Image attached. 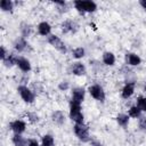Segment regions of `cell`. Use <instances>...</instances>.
I'll list each match as a JSON object with an SVG mask.
<instances>
[{
	"label": "cell",
	"mask_w": 146,
	"mask_h": 146,
	"mask_svg": "<svg viewBox=\"0 0 146 146\" xmlns=\"http://www.w3.org/2000/svg\"><path fill=\"white\" fill-rule=\"evenodd\" d=\"M17 58H18L17 55H15V54H13V52H9L8 56L2 60V64L5 65V67H8V68H9V67H13L14 65H16Z\"/></svg>",
	"instance_id": "obj_18"
},
{
	"label": "cell",
	"mask_w": 146,
	"mask_h": 146,
	"mask_svg": "<svg viewBox=\"0 0 146 146\" xmlns=\"http://www.w3.org/2000/svg\"><path fill=\"white\" fill-rule=\"evenodd\" d=\"M86 97V90L81 87H76L72 89V98L71 100L78 104H82V102L84 100Z\"/></svg>",
	"instance_id": "obj_9"
},
{
	"label": "cell",
	"mask_w": 146,
	"mask_h": 146,
	"mask_svg": "<svg viewBox=\"0 0 146 146\" xmlns=\"http://www.w3.org/2000/svg\"><path fill=\"white\" fill-rule=\"evenodd\" d=\"M139 5L143 7V9L146 10V0H140V1H139Z\"/></svg>",
	"instance_id": "obj_33"
},
{
	"label": "cell",
	"mask_w": 146,
	"mask_h": 146,
	"mask_svg": "<svg viewBox=\"0 0 146 146\" xmlns=\"http://www.w3.org/2000/svg\"><path fill=\"white\" fill-rule=\"evenodd\" d=\"M138 128L141 131H146V117L145 116H140L138 119Z\"/></svg>",
	"instance_id": "obj_28"
},
{
	"label": "cell",
	"mask_w": 146,
	"mask_h": 146,
	"mask_svg": "<svg viewBox=\"0 0 146 146\" xmlns=\"http://www.w3.org/2000/svg\"><path fill=\"white\" fill-rule=\"evenodd\" d=\"M19 31H21V36H23L24 39L29 38L32 34V26L29 23H21L19 25Z\"/></svg>",
	"instance_id": "obj_19"
},
{
	"label": "cell",
	"mask_w": 146,
	"mask_h": 146,
	"mask_svg": "<svg viewBox=\"0 0 146 146\" xmlns=\"http://www.w3.org/2000/svg\"><path fill=\"white\" fill-rule=\"evenodd\" d=\"M73 132L78 137V139L83 141V143H89L90 139H91V136H90V132H89V127L87 124H84V123L74 124Z\"/></svg>",
	"instance_id": "obj_3"
},
{
	"label": "cell",
	"mask_w": 146,
	"mask_h": 146,
	"mask_svg": "<svg viewBox=\"0 0 146 146\" xmlns=\"http://www.w3.org/2000/svg\"><path fill=\"white\" fill-rule=\"evenodd\" d=\"M17 91H18V95L21 96V98L27 103V104H32L34 100H35V94L33 92V90H31L25 84H21L17 87Z\"/></svg>",
	"instance_id": "obj_4"
},
{
	"label": "cell",
	"mask_w": 146,
	"mask_h": 146,
	"mask_svg": "<svg viewBox=\"0 0 146 146\" xmlns=\"http://www.w3.org/2000/svg\"><path fill=\"white\" fill-rule=\"evenodd\" d=\"M70 119L75 123V124H82L84 123V115L81 111V104L70 102V112H68Z\"/></svg>",
	"instance_id": "obj_1"
},
{
	"label": "cell",
	"mask_w": 146,
	"mask_h": 146,
	"mask_svg": "<svg viewBox=\"0 0 146 146\" xmlns=\"http://www.w3.org/2000/svg\"><path fill=\"white\" fill-rule=\"evenodd\" d=\"M125 62L130 66H138L141 63V58L135 52H127L125 54Z\"/></svg>",
	"instance_id": "obj_13"
},
{
	"label": "cell",
	"mask_w": 146,
	"mask_h": 146,
	"mask_svg": "<svg viewBox=\"0 0 146 146\" xmlns=\"http://www.w3.org/2000/svg\"><path fill=\"white\" fill-rule=\"evenodd\" d=\"M9 128L14 133L22 135L26 130V123H25V121H23L21 119H16L9 123Z\"/></svg>",
	"instance_id": "obj_8"
},
{
	"label": "cell",
	"mask_w": 146,
	"mask_h": 146,
	"mask_svg": "<svg viewBox=\"0 0 146 146\" xmlns=\"http://www.w3.org/2000/svg\"><path fill=\"white\" fill-rule=\"evenodd\" d=\"M16 66H17L22 72H24V73L30 72L31 68H32V67H31V63H30V60H29L27 58L23 57V56H18Z\"/></svg>",
	"instance_id": "obj_11"
},
{
	"label": "cell",
	"mask_w": 146,
	"mask_h": 146,
	"mask_svg": "<svg viewBox=\"0 0 146 146\" xmlns=\"http://www.w3.org/2000/svg\"><path fill=\"white\" fill-rule=\"evenodd\" d=\"M14 5L15 3L11 0H1L0 1V8L2 11H6V13H13Z\"/></svg>",
	"instance_id": "obj_21"
},
{
	"label": "cell",
	"mask_w": 146,
	"mask_h": 146,
	"mask_svg": "<svg viewBox=\"0 0 146 146\" xmlns=\"http://www.w3.org/2000/svg\"><path fill=\"white\" fill-rule=\"evenodd\" d=\"M138 107H139V110L141 111V112H145L146 113V97H144V96H138L137 97V104H136Z\"/></svg>",
	"instance_id": "obj_26"
},
{
	"label": "cell",
	"mask_w": 146,
	"mask_h": 146,
	"mask_svg": "<svg viewBox=\"0 0 146 146\" xmlns=\"http://www.w3.org/2000/svg\"><path fill=\"white\" fill-rule=\"evenodd\" d=\"M8 54H9V51H7L6 47L5 46H1V48H0V59L3 60L8 56Z\"/></svg>",
	"instance_id": "obj_30"
},
{
	"label": "cell",
	"mask_w": 146,
	"mask_h": 146,
	"mask_svg": "<svg viewBox=\"0 0 146 146\" xmlns=\"http://www.w3.org/2000/svg\"><path fill=\"white\" fill-rule=\"evenodd\" d=\"M51 120L54 123L58 124V125H62L65 123V120H66V116H65V113L63 111H59V110H56L51 113Z\"/></svg>",
	"instance_id": "obj_14"
},
{
	"label": "cell",
	"mask_w": 146,
	"mask_h": 146,
	"mask_svg": "<svg viewBox=\"0 0 146 146\" xmlns=\"http://www.w3.org/2000/svg\"><path fill=\"white\" fill-rule=\"evenodd\" d=\"M47 41H48V43H49L50 46H52V47H54L55 49H57L59 52L65 54V52L67 51L65 43L63 42V40H62L59 36H57V35H55V34H50L49 36H47Z\"/></svg>",
	"instance_id": "obj_5"
},
{
	"label": "cell",
	"mask_w": 146,
	"mask_h": 146,
	"mask_svg": "<svg viewBox=\"0 0 146 146\" xmlns=\"http://www.w3.org/2000/svg\"><path fill=\"white\" fill-rule=\"evenodd\" d=\"M60 30H62V32L63 33H72V34H74V33H76L78 32V30H79V24L76 23V22H74V21H71V19H68V21H64L62 24H60Z\"/></svg>",
	"instance_id": "obj_7"
},
{
	"label": "cell",
	"mask_w": 146,
	"mask_h": 146,
	"mask_svg": "<svg viewBox=\"0 0 146 146\" xmlns=\"http://www.w3.org/2000/svg\"><path fill=\"white\" fill-rule=\"evenodd\" d=\"M88 91L90 94V96L98 100V102H104L105 98H106V95H105V91H104V88L99 84H91L89 88H88Z\"/></svg>",
	"instance_id": "obj_6"
},
{
	"label": "cell",
	"mask_w": 146,
	"mask_h": 146,
	"mask_svg": "<svg viewBox=\"0 0 146 146\" xmlns=\"http://www.w3.org/2000/svg\"><path fill=\"white\" fill-rule=\"evenodd\" d=\"M128 115L129 117H132V119H139L141 116V111L137 105H133L128 110Z\"/></svg>",
	"instance_id": "obj_23"
},
{
	"label": "cell",
	"mask_w": 146,
	"mask_h": 146,
	"mask_svg": "<svg viewBox=\"0 0 146 146\" xmlns=\"http://www.w3.org/2000/svg\"><path fill=\"white\" fill-rule=\"evenodd\" d=\"M102 59L106 66H113L115 64V55L112 51H105L102 56Z\"/></svg>",
	"instance_id": "obj_17"
},
{
	"label": "cell",
	"mask_w": 146,
	"mask_h": 146,
	"mask_svg": "<svg viewBox=\"0 0 146 146\" xmlns=\"http://www.w3.org/2000/svg\"><path fill=\"white\" fill-rule=\"evenodd\" d=\"M26 117H27L29 122H30V123H32V124L38 123V122H39V120H40L39 115H38L35 112H27V113H26Z\"/></svg>",
	"instance_id": "obj_27"
},
{
	"label": "cell",
	"mask_w": 146,
	"mask_h": 146,
	"mask_svg": "<svg viewBox=\"0 0 146 146\" xmlns=\"http://www.w3.org/2000/svg\"><path fill=\"white\" fill-rule=\"evenodd\" d=\"M71 73L74 74V75H76V76L86 75L87 70H86L84 64L81 63V62H74V63L71 65Z\"/></svg>",
	"instance_id": "obj_10"
},
{
	"label": "cell",
	"mask_w": 146,
	"mask_h": 146,
	"mask_svg": "<svg viewBox=\"0 0 146 146\" xmlns=\"http://www.w3.org/2000/svg\"><path fill=\"white\" fill-rule=\"evenodd\" d=\"M58 89L60 90V91H66V90H68L70 89V83L67 82V81H60L59 83H58Z\"/></svg>",
	"instance_id": "obj_29"
},
{
	"label": "cell",
	"mask_w": 146,
	"mask_h": 146,
	"mask_svg": "<svg viewBox=\"0 0 146 146\" xmlns=\"http://www.w3.org/2000/svg\"><path fill=\"white\" fill-rule=\"evenodd\" d=\"M55 145V139L51 135L46 133L41 137V146H54Z\"/></svg>",
	"instance_id": "obj_24"
},
{
	"label": "cell",
	"mask_w": 146,
	"mask_h": 146,
	"mask_svg": "<svg viewBox=\"0 0 146 146\" xmlns=\"http://www.w3.org/2000/svg\"><path fill=\"white\" fill-rule=\"evenodd\" d=\"M84 55H86V50L82 47H78V48H74L72 50V56L75 59H81L84 57Z\"/></svg>",
	"instance_id": "obj_25"
},
{
	"label": "cell",
	"mask_w": 146,
	"mask_h": 146,
	"mask_svg": "<svg viewBox=\"0 0 146 146\" xmlns=\"http://www.w3.org/2000/svg\"><path fill=\"white\" fill-rule=\"evenodd\" d=\"M27 146H40V144H39V141H38L36 139L31 138V139H29V141H27Z\"/></svg>",
	"instance_id": "obj_32"
},
{
	"label": "cell",
	"mask_w": 146,
	"mask_h": 146,
	"mask_svg": "<svg viewBox=\"0 0 146 146\" xmlns=\"http://www.w3.org/2000/svg\"><path fill=\"white\" fill-rule=\"evenodd\" d=\"M90 145L91 146H103V144H102V141L100 140H98L97 138H92L91 137V139H90Z\"/></svg>",
	"instance_id": "obj_31"
},
{
	"label": "cell",
	"mask_w": 146,
	"mask_h": 146,
	"mask_svg": "<svg viewBox=\"0 0 146 146\" xmlns=\"http://www.w3.org/2000/svg\"><path fill=\"white\" fill-rule=\"evenodd\" d=\"M135 86H136L135 82H127V83L123 86L122 90H121V96H122V98H124V99L130 98V97L133 95V92H135Z\"/></svg>",
	"instance_id": "obj_12"
},
{
	"label": "cell",
	"mask_w": 146,
	"mask_h": 146,
	"mask_svg": "<svg viewBox=\"0 0 146 146\" xmlns=\"http://www.w3.org/2000/svg\"><path fill=\"white\" fill-rule=\"evenodd\" d=\"M129 119H130V117H129L128 114L120 113V114H117V116H116V122H117L119 125L125 128V127L129 124Z\"/></svg>",
	"instance_id": "obj_22"
},
{
	"label": "cell",
	"mask_w": 146,
	"mask_h": 146,
	"mask_svg": "<svg viewBox=\"0 0 146 146\" xmlns=\"http://www.w3.org/2000/svg\"><path fill=\"white\" fill-rule=\"evenodd\" d=\"M11 141L14 144V146H27V139L22 136V135H18V133H14L13 138H11Z\"/></svg>",
	"instance_id": "obj_20"
},
{
	"label": "cell",
	"mask_w": 146,
	"mask_h": 146,
	"mask_svg": "<svg viewBox=\"0 0 146 146\" xmlns=\"http://www.w3.org/2000/svg\"><path fill=\"white\" fill-rule=\"evenodd\" d=\"M73 6L82 15L86 13H94L97 9V3L90 0H75L73 2Z\"/></svg>",
	"instance_id": "obj_2"
},
{
	"label": "cell",
	"mask_w": 146,
	"mask_h": 146,
	"mask_svg": "<svg viewBox=\"0 0 146 146\" xmlns=\"http://www.w3.org/2000/svg\"><path fill=\"white\" fill-rule=\"evenodd\" d=\"M38 33L42 36H49L51 32V25L48 22H40L38 24Z\"/></svg>",
	"instance_id": "obj_15"
},
{
	"label": "cell",
	"mask_w": 146,
	"mask_h": 146,
	"mask_svg": "<svg viewBox=\"0 0 146 146\" xmlns=\"http://www.w3.org/2000/svg\"><path fill=\"white\" fill-rule=\"evenodd\" d=\"M144 90H145V92H146V86H145V88H144Z\"/></svg>",
	"instance_id": "obj_34"
},
{
	"label": "cell",
	"mask_w": 146,
	"mask_h": 146,
	"mask_svg": "<svg viewBox=\"0 0 146 146\" xmlns=\"http://www.w3.org/2000/svg\"><path fill=\"white\" fill-rule=\"evenodd\" d=\"M29 47V43L26 41V39H24L23 36H19L15 40L14 42V49L17 51V52H23L26 50V48Z\"/></svg>",
	"instance_id": "obj_16"
}]
</instances>
